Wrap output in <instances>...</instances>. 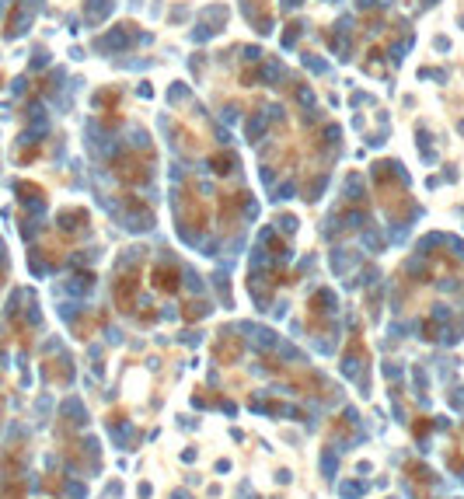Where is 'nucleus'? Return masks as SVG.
Masks as SVG:
<instances>
[{"mask_svg": "<svg viewBox=\"0 0 464 499\" xmlns=\"http://www.w3.org/2000/svg\"><path fill=\"white\" fill-rule=\"evenodd\" d=\"M154 286L164 290V293H175V290H178V269H171V265L154 269Z\"/></svg>", "mask_w": 464, "mask_h": 499, "instance_id": "obj_1", "label": "nucleus"}, {"mask_svg": "<svg viewBox=\"0 0 464 499\" xmlns=\"http://www.w3.org/2000/svg\"><path fill=\"white\" fill-rule=\"evenodd\" d=\"M133 293H136V273H126L123 283H119V307H123V311H129Z\"/></svg>", "mask_w": 464, "mask_h": 499, "instance_id": "obj_2", "label": "nucleus"}, {"mask_svg": "<svg viewBox=\"0 0 464 499\" xmlns=\"http://www.w3.org/2000/svg\"><path fill=\"white\" fill-rule=\"evenodd\" d=\"M408 471H412V478H415V482H426V478H430L422 465H408Z\"/></svg>", "mask_w": 464, "mask_h": 499, "instance_id": "obj_3", "label": "nucleus"}]
</instances>
